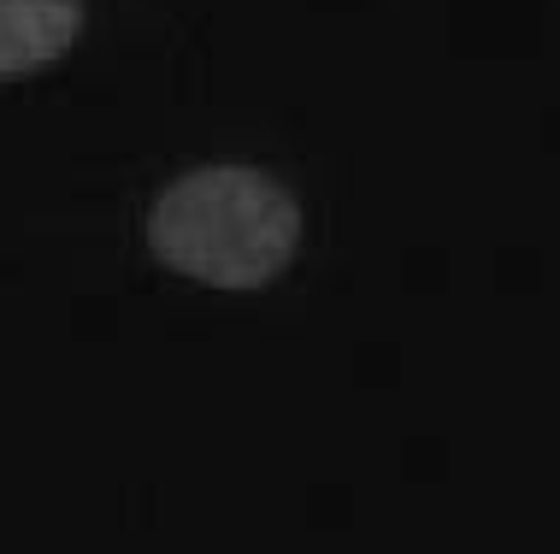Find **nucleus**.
Returning <instances> with one entry per match:
<instances>
[{
    "label": "nucleus",
    "mask_w": 560,
    "mask_h": 554,
    "mask_svg": "<svg viewBox=\"0 0 560 554\" xmlns=\"http://www.w3.org/2000/svg\"><path fill=\"white\" fill-rule=\"evenodd\" d=\"M301 213L278 177L254 166H201L148 213V248L207 290H260L295 260Z\"/></svg>",
    "instance_id": "obj_1"
},
{
    "label": "nucleus",
    "mask_w": 560,
    "mask_h": 554,
    "mask_svg": "<svg viewBox=\"0 0 560 554\" xmlns=\"http://www.w3.org/2000/svg\"><path fill=\"white\" fill-rule=\"evenodd\" d=\"M83 0H0V78H30L71 54Z\"/></svg>",
    "instance_id": "obj_2"
}]
</instances>
